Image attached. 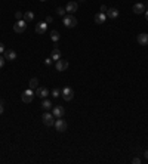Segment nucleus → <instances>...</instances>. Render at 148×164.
Masks as SVG:
<instances>
[{"mask_svg":"<svg viewBox=\"0 0 148 164\" xmlns=\"http://www.w3.org/2000/svg\"><path fill=\"white\" fill-rule=\"evenodd\" d=\"M107 9H108V7H107L105 4H102V6H101V12H107Z\"/></svg>","mask_w":148,"mask_h":164,"instance_id":"obj_29","label":"nucleus"},{"mask_svg":"<svg viewBox=\"0 0 148 164\" xmlns=\"http://www.w3.org/2000/svg\"><path fill=\"white\" fill-rule=\"evenodd\" d=\"M28 86H30V89H33V90L37 89V87H38V80H37V79H31L30 83H28Z\"/></svg>","mask_w":148,"mask_h":164,"instance_id":"obj_21","label":"nucleus"},{"mask_svg":"<svg viewBox=\"0 0 148 164\" xmlns=\"http://www.w3.org/2000/svg\"><path fill=\"white\" fill-rule=\"evenodd\" d=\"M61 95H62V98H64L65 101H71L74 98V90L70 86H67V87H64V89L61 90Z\"/></svg>","mask_w":148,"mask_h":164,"instance_id":"obj_5","label":"nucleus"},{"mask_svg":"<svg viewBox=\"0 0 148 164\" xmlns=\"http://www.w3.org/2000/svg\"><path fill=\"white\" fill-rule=\"evenodd\" d=\"M78 1H86V0H78Z\"/></svg>","mask_w":148,"mask_h":164,"instance_id":"obj_34","label":"nucleus"},{"mask_svg":"<svg viewBox=\"0 0 148 164\" xmlns=\"http://www.w3.org/2000/svg\"><path fill=\"white\" fill-rule=\"evenodd\" d=\"M36 95L38 98H41V99H46L47 98V95H49V90L46 89V87H37L36 89Z\"/></svg>","mask_w":148,"mask_h":164,"instance_id":"obj_11","label":"nucleus"},{"mask_svg":"<svg viewBox=\"0 0 148 164\" xmlns=\"http://www.w3.org/2000/svg\"><path fill=\"white\" fill-rule=\"evenodd\" d=\"M50 58H52V61H59V59H61V50H59V47H58L56 43H55L53 50H52V53H50Z\"/></svg>","mask_w":148,"mask_h":164,"instance_id":"obj_8","label":"nucleus"},{"mask_svg":"<svg viewBox=\"0 0 148 164\" xmlns=\"http://www.w3.org/2000/svg\"><path fill=\"white\" fill-rule=\"evenodd\" d=\"M41 121H43L44 126L50 127V126H53V124H55V117H53V114H50V113L47 111V113H44V114L41 115Z\"/></svg>","mask_w":148,"mask_h":164,"instance_id":"obj_2","label":"nucleus"},{"mask_svg":"<svg viewBox=\"0 0 148 164\" xmlns=\"http://www.w3.org/2000/svg\"><path fill=\"white\" fill-rule=\"evenodd\" d=\"M41 108H43L44 111H50V108H53V105H52V102H50L49 99H43V102H41Z\"/></svg>","mask_w":148,"mask_h":164,"instance_id":"obj_18","label":"nucleus"},{"mask_svg":"<svg viewBox=\"0 0 148 164\" xmlns=\"http://www.w3.org/2000/svg\"><path fill=\"white\" fill-rule=\"evenodd\" d=\"M132 163H135V164H139V163H141V158H138V157H135V158L132 160Z\"/></svg>","mask_w":148,"mask_h":164,"instance_id":"obj_25","label":"nucleus"},{"mask_svg":"<svg viewBox=\"0 0 148 164\" xmlns=\"http://www.w3.org/2000/svg\"><path fill=\"white\" fill-rule=\"evenodd\" d=\"M145 16H147V19H148V10H145Z\"/></svg>","mask_w":148,"mask_h":164,"instance_id":"obj_33","label":"nucleus"},{"mask_svg":"<svg viewBox=\"0 0 148 164\" xmlns=\"http://www.w3.org/2000/svg\"><path fill=\"white\" fill-rule=\"evenodd\" d=\"M3 65H4V58L0 56V68H3Z\"/></svg>","mask_w":148,"mask_h":164,"instance_id":"obj_27","label":"nucleus"},{"mask_svg":"<svg viewBox=\"0 0 148 164\" xmlns=\"http://www.w3.org/2000/svg\"><path fill=\"white\" fill-rule=\"evenodd\" d=\"M144 157H145V158L148 160V151H145V152H144Z\"/></svg>","mask_w":148,"mask_h":164,"instance_id":"obj_32","label":"nucleus"},{"mask_svg":"<svg viewBox=\"0 0 148 164\" xmlns=\"http://www.w3.org/2000/svg\"><path fill=\"white\" fill-rule=\"evenodd\" d=\"M3 110H4V107H3V102L0 101V114H3Z\"/></svg>","mask_w":148,"mask_h":164,"instance_id":"obj_31","label":"nucleus"},{"mask_svg":"<svg viewBox=\"0 0 148 164\" xmlns=\"http://www.w3.org/2000/svg\"><path fill=\"white\" fill-rule=\"evenodd\" d=\"M133 12H135L136 15L144 13V12H145V4H144V3H135V4H133Z\"/></svg>","mask_w":148,"mask_h":164,"instance_id":"obj_12","label":"nucleus"},{"mask_svg":"<svg viewBox=\"0 0 148 164\" xmlns=\"http://www.w3.org/2000/svg\"><path fill=\"white\" fill-rule=\"evenodd\" d=\"M107 18H111V19H115L117 16H118V10L115 9V7H110V9H107Z\"/></svg>","mask_w":148,"mask_h":164,"instance_id":"obj_15","label":"nucleus"},{"mask_svg":"<svg viewBox=\"0 0 148 164\" xmlns=\"http://www.w3.org/2000/svg\"><path fill=\"white\" fill-rule=\"evenodd\" d=\"M105 21H107V15L104 12H98L95 15V22L96 24H105Z\"/></svg>","mask_w":148,"mask_h":164,"instance_id":"obj_13","label":"nucleus"},{"mask_svg":"<svg viewBox=\"0 0 148 164\" xmlns=\"http://www.w3.org/2000/svg\"><path fill=\"white\" fill-rule=\"evenodd\" d=\"M40 1H46V0H40Z\"/></svg>","mask_w":148,"mask_h":164,"instance_id":"obj_35","label":"nucleus"},{"mask_svg":"<svg viewBox=\"0 0 148 164\" xmlns=\"http://www.w3.org/2000/svg\"><path fill=\"white\" fill-rule=\"evenodd\" d=\"M4 50H6V49H4V44H3V43H0V53H3Z\"/></svg>","mask_w":148,"mask_h":164,"instance_id":"obj_28","label":"nucleus"},{"mask_svg":"<svg viewBox=\"0 0 148 164\" xmlns=\"http://www.w3.org/2000/svg\"><path fill=\"white\" fill-rule=\"evenodd\" d=\"M55 68H56V71H65L68 68V62L65 59H59V61H56Z\"/></svg>","mask_w":148,"mask_h":164,"instance_id":"obj_9","label":"nucleus"},{"mask_svg":"<svg viewBox=\"0 0 148 164\" xmlns=\"http://www.w3.org/2000/svg\"><path fill=\"white\" fill-rule=\"evenodd\" d=\"M138 43H139L141 46H147L148 44V34L147 33H141V34L138 36Z\"/></svg>","mask_w":148,"mask_h":164,"instance_id":"obj_16","label":"nucleus"},{"mask_svg":"<svg viewBox=\"0 0 148 164\" xmlns=\"http://www.w3.org/2000/svg\"><path fill=\"white\" fill-rule=\"evenodd\" d=\"M15 18L19 21V19H22V18H24V13H22V12H16V13H15Z\"/></svg>","mask_w":148,"mask_h":164,"instance_id":"obj_24","label":"nucleus"},{"mask_svg":"<svg viewBox=\"0 0 148 164\" xmlns=\"http://www.w3.org/2000/svg\"><path fill=\"white\" fill-rule=\"evenodd\" d=\"M50 39H52V41H55V43H58V40H59V33H58L56 30H53V31H50Z\"/></svg>","mask_w":148,"mask_h":164,"instance_id":"obj_20","label":"nucleus"},{"mask_svg":"<svg viewBox=\"0 0 148 164\" xmlns=\"http://www.w3.org/2000/svg\"><path fill=\"white\" fill-rule=\"evenodd\" d=\"M25 28H27V22H25L24 19L16 21V24L13 25V30H15V33H18V34H22V33L25 31Z\"/></svg>","mask_w":148,"mask_h":164,"instance_id":"obj_4","label":"nucleus"},{"mask_svg":"<svg viewBox=\"0 0 148 164\" xmlns=\"http://www.w3.org/2000/svg\"><path fill=\"white\" fill-rule=\"evenodd\" d=\"M53 126H55V129H56L58 132H65V130H67V121H65L64 118H56Z\"/></svg>","mask_w":148,"mask_h":164,"instance_id":"obj_6","label":"nucleus"},{"mask_svg":"<svg viewBox=\"0 0 148 164\" xmlns=\"http://www.w3.org/2000/svg\"><path fill=\"white\" fill-rule=\"evenodd\" d=\"M4 59H7V61H15V59H16V52L12 50V49L4 50Z\"/></svg>","mask_w":148,"mask_h":164,"instance_id":"obj_14","label":"nucleus"},{"mask_svg":"<svg viewBox=\"0 0 148 164\" xmlns=\"http://www.w3.org/2000/svg\"><path fill=\"white\" fill-rule=\"evenodd\" d=\"M44 64H46V65H50V64H52V58H47V59H44Z\"/></svg>","mask_w":148,"mask_h":164,"instance_id":"obj_26","label":"nucleus"},{"mask_svg":"<svg viewBox=\"0 0 148 164\" xmlns=\"http://www.w3.org/2000/svg\"><path fill=\"white\" fill-rule=\"evenodd\" d=\"M65 12H67V10H65L64 7H58V9H56V13H58L59 16H65Z\"/></svg>","mask_w":148,"mask_h":164,"instance_id":"obj_22","label":"nucleus"},{"mask_svg":"<svg viewBox=\"0 0 148 164\" xmlns=\"http://www.w3.org/2000/svg\"><path fill=\"white\" fill-rule=\"evenodd\" d=\"M52 114H53L55 118H62L64 114H65V110L62 107H53L52 108Z\"/></svg>","mask_w":148,"mask_h":164,"instance_id":"obj_7","label":"nucleus"},{"mask_svg":"<svg viewBox=\"0 0 148 164\" xmlns=\"http://www.w3.org/2000/svg\"><path fill=\"white\" fill-rule=\"evenodd\" d=\"M52 21H53V18H52V16H47V18H46V22H47V24H50Z\"/></svg>","mask_w":148,"mask_h":164,"instance_id":"obj_30","label":"nucleus"},{"mask_svg":"<svg viewBox=\"0 0 148 164\" xmlns=\"http://www.w3.org/2000/svg\"><path fill=\"white\" fill-rule=\"evenodd\" d=\"M59 95H61V90H59V89H53V90H52V96H53V98H58Z\"/></svg>","mask_w":148,"mask_h":164,"instance_id":"obj_23","label":"nucleus"},{"mask_svg":"<svg viewBox=\"0 0 148 164\" xmlns=\"http://www.w3.org/2000/svg\"><path fill=\"white\" fill-rule=\"evenodd\" d=\"M77 7H78V4H77L75 1H68V3H67L65 10H67V12H70V13L73 15V12H75V10H77Z\"/></svg>","mask_w":148,"mask_h":164,"instance_id":"obj_17","label":"nucleus"},{"mask_svg":"<svg viewBox=\"0 0 148 164\" xmlns=\"http://www.w3.org/2000/svg\"><path fill=\"white\" fill-rule=\"evenodd\" d=\"M46 31H47V22H46V21H41V22H38L36 25V33L44 34Z\"/></svg>","mask_w":148,"mask_h":164,"instance_id":"obj_10","label":"nucleus"},{"mask_svg":"<svg viewBox=\"0 0 148 164\" xmlns=\"http://www.w3.org/2000/svg\"><path fill=\"white\" fill-rule=\"evenodd\" d=\"M33 19H34V13L30 12V10H27V12L24 13V21H25V22H31Z\"/></svg>","mask_w":148,"mask_h":164,"instance_id":"obj_19","label":"nucleus"},{"mask_svg":"<svg viewBox=\"0 0 148 164\" xmlns=\"http://www.w3.org/2000/svg\"><path fill=\"white\" fill-rule=\"evenodd\" d=\"M64 25L67 27V28H74L75 25H77V19L74 18V15H65L64 16Z\"/></svg>","mask_w":148,"mask_h":164,"instance_id":"obj_3","label":"nucleus"},{"mask_svg":"<svg viewBox=\"0 0 148 164\" xmlns=\"http://www.w3.org/2000/svg\"><path fill=\"white\" fill-rule=\"evenodd\" d=\"M21 99H22V102H25V104H30L33 99H34V92H33V89H27V90H24L22 92V95H21Z\"/></svg>","mask_w":148,"mask_h":164,"instance_id":"obj_1","label":"nucleus"}]
</instances>
